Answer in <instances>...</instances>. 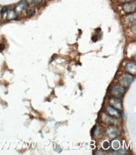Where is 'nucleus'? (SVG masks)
Wrapping results in <instances>:
<instances>
[{"label":"nucleus","mask_w":136,"mask_h":155,"mask_svg":"<svg viewBox=\"0 0 136 155\" xmlns=\"http://www.w3.org/2000/svg\"><path fill=\"white\" fill-rule=\"evenodd\" d=\"M27 2L26 0H22L18 5H17L15 7V12H20L24 10L27 7Z\"/></svg>","instance_id":"7"},{"label":"nucleus","mask_w":136,"mask_h":155,"mask_svg":"<svg viewBox=\"0 0 136 155\" xmlns=\"http://www.w3.org/2000/svg\"><path fill=\"white\" fill-rule=\"evenodd\" d=\"M118 133V130L117 129L113 126H109L108 128L107 129V136L108 137V138H114V137L117 136V134Z\"/></svg>","instance_id":"5"},{"label":"nucleus","mask_w":136,"mask_h":155,"mask_svg":"<svg viewBox=\"0 0 136 155\" xmlns=\"http://www.w3.org/2000/svg\"><path fill=\"white\" fill-rule=\"evenodd\" d=\"M108 154H125L126 153H124V150H118L117 152H112V153H108Z\"/></svg>","instance_id":"14"},{"label":"nucleus","mask_w":136,"mask_h":155,"mask_svg":"<svg viewBox=\"0 0 136 155\" xmlns=\"http://www.w3.org/2000/svg\"><path fill=\"white\" fill-rule=\"evenodd\" d=\"M8 8H9V6H4V7L2 8V9L1 10V13H2V14H3V13H6V12H8Z\"/></svg>","instance_id":"15"},{"label":"nucleus","mask_w":136,"mask_h":155,"mask_svg":"<svg viewBox=\"0 0 136 155\" xmlns=\"http://www.w3.org/2000/svg\"><path fill=\"white\" fill-rule=\"evenodd\" d=\"M125 21L129 24L135 23V13H134V15L131 14V15H129L128 16H126Z\"/></svg>","instance_id":"11"},{"label":"nucleus","mask_w":136,"mask_h":155,"mask_svg":"<svg viewBox=\"0 0 136 155\" xmlns=\"http://www.w3.org/2000/svg\"><path fill=\"white\" fill-rule=\"evenodd\" d=\"M125 69L130 73H135L136 70V65L135 64L134 62H129L126 64L125 66Z\"/></svg>","instance_id":"8"},{"label":"nucleus","mask_w":136,"mask_h":155,"mask_svg":"<svg viewBox=\"0 0 136 155\" xmlns=\"http://www.w3.org/2000/svg\"><path fill=\"white\" fill-rule=\"evenodd\" d=\"M27 3L31 5L32 3H36V4H39L42 2L43 0H26Z\"/></svg>","instance_id":"12"},{"label":"nucleus","mask_w":136,"mask_h":155,"mask_svg":"<svg viewBox=\"0 0 136 155\" xmlns=\"http://www.w3.org/2000/svg\"><path fill=\"white\" fill-rule=\"evenodd\" d=\"M112 144L113 148H115V149L118 148L120 146V143L118 142L117 140H115V141H112Z\"/></svg>","instance_id":"13"},{"label":"nucleus","mask_w":136,"mask_h":155,"mask_svg":"<svg viewBox=\"0 0 136 155\" xmlns=\"http://www.w3.org/2000/svg\"><path fill=\"white\" fill-rule=\"evenodd\" d=\"M26 13L28 16H32L35 13V8L31 5H30L26 9Z\"/></svg>","instance_id":"10"},{"label":"nucleus","mask_w":136,"mask_h":155,"mask_svg":"<svg viewBox=\"0 0 136 155\" xmlns=\"http://www.w3.org/2000/svg\"><path fill=\"white\" fill-rule=\"evenodd\" d=\"M18 17V15H17L16 12L14 10H10L8 12L7 16H6V19L8 20H16Z\"/></svg>","instance_id":"9"},{"label":"nucleus","mask_w":136,"mask_h":155,"mask_svg":"<svg viewBox=\"0 0 136 155\" xmlns=\"http://www.w3.org/2000/svg\"><path fill=\"white\" fill-rule=\"evenodd\" d=\"M122 10L123 11L126 13H133L135 12L136 10V4L135 1L129 2V3H125L122 5Z\"/></svg>","instance_id":"2"},{"label":"nucleus","mask_w":136,"mask_h":155,"mask_svg":"<svg viewBox=\"0 0 136 155\" xmlns=\"http://www.w3.org/2000/svg\"><path fill=\"white\" fill-rule=\"evenodd\" d=\"M106 110L109 116L114 117L115 118H118L121 117L122 113L120 110H118L117 109H115L114 107H112L111 106H108L106 108Z\"/></svg>","instance_id":"4"},{"label":"nucleus","mask_w":136,"mask_h":155,"mask_svg":"<svg viewBox=\"0 0 136 155\" xmlns=\"http://www.w3.org/2000/svg\"><path fill=\"white\" fill-rule=\"evenodd\" d=\"M103 147L105 148V149H107L108 147H109V146H110V144H109V143H108L107 141H104V143H103Z\"/></svg>","instance_id":"16"},{"label":"nucleus","mask_w":136,"mask_h":155,"mask_svg":"<svg viewBox=\"0 0 136 155\" xmlns=\"http://www.w3.org/2000/svg\"><path fill=\"white\" fill-rule=\"evenodd\" d=\"M118 2L121 3H129V2H135V0H118Z\"/></svg>","instance_id":"17"},{"label":"nucleus","mask_w":136,"mask_h":155,"mask_svg":"<svg viewBox=\"0 0 136 155\" xmlns=\"http://www.w3.org/2000/svg\"><path fill=\"white\" fill-rule=\"evenodd\" d=\"M96 154H104V153H100V152H99V151L97 152V153H95Z\"/></svg>","instance_id":"19"},{"label":"nucleus","mask_w":136,"mask_h":155,"mask_svg":"<svg viewBox=\"0 0 136 155\" xmlns=\"http://www.w3.org/2000/svg\"><path fill=\"white\" fill-rule=\"evenodd\" d=\"M111 93L113 96L116 97H121L124 96L125 93L124 89L121 85H114L111 90Z\"/></svg>","instance_id":"3"},{"label":"nucleus","mask_w":136,"mask_h":155,"mask_svg":"<svg viewBox=\"0 0 136 155\" xmlns=\"http://www.w3.org/2000/svg\"><path fill=\"white\" fill-rule=\"evenodd\" d=\"M5 48V46L3 44H0V51H2Z\"/></svg>","instance_id":"18"},{"label":"nucleus","mask_w":136,"mask_h":155,"mask_svg":"<svg viewBox=\"0 0 136 155\" xmlns=\"http://www.w3.org/2000/svg\"><path fill=\"white\" fill-rule=\"evenodd\" d=\"M110 104L115 109H122V104L121 101L117 98H112L110 100Z\"/></svg>","instance_id":"6"},{"label":"nucleus","mask_w":136,"mask_h":155,"mask_svg":"<svg viewBox=\"0 0 136 155\" xmlns=\"http://www.w3.org/2000/svg\"><path fill=\"white\" fill-rule=\"evenodd\" d=\"M134 79V77L128 73H124L122 74L119 78V82L125 87H129L132 84Z\"/></svg>","instance_id":"1"}]
</instances>
